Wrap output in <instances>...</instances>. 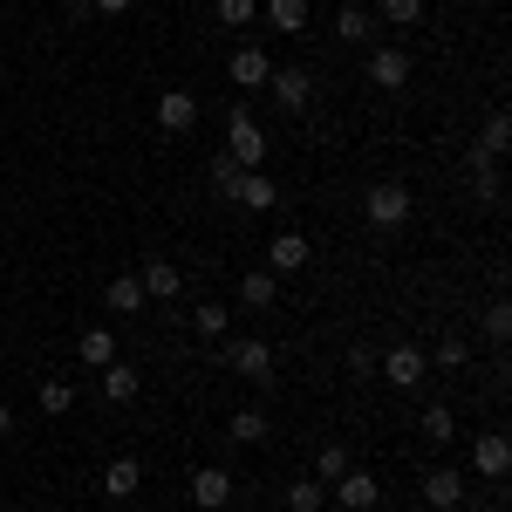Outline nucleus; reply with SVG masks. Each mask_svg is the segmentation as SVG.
I'll return each mask as SVG.
<instances>
[{
  "instance_id": "f257e3e1",
  "label": "nucleus",
  "mask_w": 512,
  "mask_h": 512,
  "mask_svg": "<svg viewBox=\"0 0 512 512\" xmlns=\"http://www.w3.org/2000/svg\"><path fill=\"white\" fill-rule=\"evenodd\" d=\"M410 205H417V198H410V185L383 178V185H369V192H362V219H369L376 233H396V226L410 219Z\"/></svg>"
},
{
  "instance_id": "f03ea898",
  "label": "nucleus",
  "mask_w": 512,
  "mask_h": 512,
  "mask_svg": "<svg viewBox=\"0 0 512 512\" xmlns=\"http://www.w3.org/2000/svg\"><path fill=\"white\" fill-rule=\"evenodd\" d=\"M226 130H233L226 158H233L239 171H260V158H267V130L253 123V110H246V103H233V117H226Z\"/></svg>"
},
{
  "instance_id": "7ed1b4c3",
  "label": "nucleus",
  "mask_w": 512,
  "mask_h": 512,
  "mask_svg": "<svg viewBox=\"0 0 512 512\" xmlns=\"http://www.w3.org/2000/svg\"><path fill=\"white\" fill-rule=\"evenodd\" d=\"M219 362H226L233 376H246L253 390H267V383H274V349H267V342H226Z\"/></svg>"
},
{
  "instance_id": "20e7f679",
  "label": "nucleus",
  "mask_w": 512,
  "mask_h": 512,
  "mask_svg": "<svg viewBox=\"0 0 512 512\" xmlns=\"http://www.w3.org/2000/svg\"><path fill=\"white\" fill-rule=\"evenodd\" d=\"M376 376H390L396 390H417V383L431 376V355L424 349H390L383 362H376Z\"/></svg>"
},
{
  "instance_id": "39448f33",
  "label": "nucleus",
  "mask_w": 512,
  "mask_h": 512,
  "mask_svg": "<svg viewBox=\"0 0 512 512\" xmlns=\"http://www.w3.org/2000/svg\"><path fill=\"white\" fill-rule=\"evenodd\" d=\"M267 89H274L280 110H294V117L315 103V76H308V69H274V76H267Z\"/></svg>"
},
{
  "instance_id": "423d86ee",
  "label": "nucleus",
  "mask_w": 512,
  "mask_h": 512,
  "mask_svg": "<svg viewBox=\"0 0 512 512\" xmlns=\"http://www.w3.org/2000/svg\"><path fill=\"white\" fill-rule=\"evenodd\" d=\"M192 506L198 512H226V506H233V472H219V465L192 472Z\"/></svg>"
},
{
  "instance_id": "0eeeda50",
  "label": "nucleus",
  "mask_w": 512,
  "mask_h": 512,
  "mask_svg": "<svg viewBox=\"0 0 512 512\" xmlns=\"http://www.w3.org/2000/svg\"><path fill=\"white\" fill-rule=\"evenodd\" d=\"M424 506H431V512H458V506H465V472H451V465L424 472Z\"/></svg>"
},
{
  "instance_id": "6e6552de",
  "label": "nucleus",
  "mask_w": 512,
  "mask_h": 512,
  "mask_svg": "<svg viewBox=\"0 0 512 512\" xmlns=\"http://www.w3.org/2000/svg\"><path fill=\"white\" fill-rule=\"evenodd\" d=\"M506 144H512V117H506V110H492V117H485V130H478L472 171H485V164H499V158H506Z\"/></svg>"
},
{
  "instance_id": "1a4fd4ad",
  "label": "nucleus",
  "mask_w": 512,
  "mask_h": 512,
  "mask_svg": "<svg viewBox=\"0 0 512 512\" xmlns=\"http://www.w3.org/2000/svg\"><path fill=\"white\" fill-rule=\"evenodd\" d=\"M376 499H383V485H376L369 472H355V465H349V472L335 478V506H342V512H369Z\"/></svg>"
},
{
  "instance_id": "9d476101",
  "label": "nucleus",
  "mask_w": 512,
  "mask_h": 512,
  "mask_svg": "<svg viewBox=\"0 0 512 512\" xmlns=\"http://www.w3.org/2000/svg\"><path fill=\"white\" fill-rule=\"evenodd\" d=\"M506 465H512V444H506V431H485V437H472V472H478V478H506Z\"/></svg>"
},
{
  "instance_id": "9b49d317",
  "label": "nucleus",
  "mask_w": 512,
  "mask_h": 512,
  "mask_svg": "<svg viewBox=\"0 0 512 512\" xmlns=\"http://www.w3.org/2000/svg\"><path fill=\"white\" fill-rule=\"evenodd\" d=\"M192 123H198V96L192 89H164L158 96V130L178 137V130H192Z\"/></svg>"
},
{
  "instance_id": "f8f14e48",
  "label": "nucleus",
  "mask_w": 512,
  "mask_h": 512,
  "mask_svg": "<svg viewBox=\"0 0 512 512\" xmlns=\"http://www.w3.org/2000/svg\"><path fill=\"white\" fill-rule=\"evenodd\" d=\"M369 82L376 89H403L410 82V48H376L369 55Z\"/></svg>"
},
{
  "instance_id": "ddd939ff",
  "label": "nucleus",
  "mask_w": 512,
  "mask_h": 512,
  "mask_svg": "<svg viewBox=\"0 0 512 512\" xmlns=\"http://www.w3.org/2000/svg\"><path fill=\"white\" fill-rule=\"evenodd\" d=\"M301 267H308V239L280 233L274 246H267V274H301Z\"/></svg>"
},
{
  "instance_id": "4468645a",
  "label": "nucleus",
  "mask_w": 512,
  "mask_h": 512,
  "mask_svg": "<svg viewBox=\"0 0 512 512\" xmlns=\"http://www.w3.org/2000/svg\"><path fill=\"white\" fill-rule=\"evenodd\" d=\"M226 69H233V82H239V89H267V76H274L267 48H239V55L226 62Z\"/></svg>"
},
{
  "instance_id": "2eb2a0df",
  "label": "nucleus",
  "mask_w": 512,
  "mask_h": 512,
  "mask_svg": "<svg viewBox=\"0 0 512 512\" xmlns=\"http://www.w3.org/2000/svg\"><path fill=\"white\" fill-rule=\"evenodd\" d=\"M274 178H267V171H246V178H239L233 185V205H246V212H267V205H274Z\"/></svg>"
},
{
  "instance_id": "dca6fc26",
  "label": "nucleus",
  "mask_w": 512,
  "mask_h": 512,
  "mask_svg": "<svg viewBox=\"0 0 512 512\" xmlns=\"http://www.w3.org/2000/svg\"><path fill=\"white\" fill-rule=\"evenodd\" d=\"M144 294H151V301H171V294H178V287H185V274H178V267H171V260H144Z\"/></svg>"
},
{
  "instance_id": "f3484780",
  "label": "nucleus",
  "mask_w": 512,
  "mask_h": 512,
  "mask_svg": "<svg viewBox=\"0 0 512 512\" xmlns=\"http://www.w3.org/2000/svg\"><path fill=\"white\" fill-rule=\"evenodd\" d=\"M239 301H246V308H274V301H280V274L253 267V274L239 280Z\"/></svg>"
},
{
  "instance_id": "a211bd4d",
  "label": "nucleus",
  "mask_w": 512,
  "mask_h": 512,
  "mask_svg": "<svg viewBox=\"0 0 512 512\" xmlns=\"http://www.w3.org/2000/svg\"><path fill=\"white\" fill-rule=\"evenodd\" d=\"M103 301H110V315H137V308H144V280H137V274H117Z\"/></svg>"
},
{
  "instance_id": "6ab92c4d",
  "label": "nucleus",
  "mask_w": 512,
  "mask_h": 512,
  "mask_svg": "<svg viewBox=\"0 0 512 512\" xmlns=\"http://www.w3.org/2000/svg\"><path fill=\"white\" fill-rule=\"evenodd\" d=\"M137 485H144V465H137V458H117V465L103 472V492H110V499H130Z\"/></svg>"
},
{
  "instance_id": "aec40b11",
  "label": "nucleus",
  "mask_w": 512,
  "mask_h": 512,
  "mask_svg": "<svg viewBox=\"0 0 512 512\" xmlns=\"http://www.w3.org/2000/svg\"><path fill=\"white\" fill-rule=\"evenodd\" d=\"M76 355L89 362V369H103V362H117V342H110V328H82Z\"/></svg>"
},
{
  "instance_id": "412c9836",
  "label": "nucleus",
  "mask_w": 512,
  "mask_h": 512,
  "mask_svg": "<svg viewBox=\"0 0 512 512\" xmlns=\"http://www.w3.org/2000/svg\"><path fill=\"white\" fill-rule=\"evenodd\" d=\"M267 21H274L280 35H301L308 28V0H267Z\"/></svg>"
},
{
  "instance_id": "4be33fe9",
  "label": "nucleus",
  "mask_w": 512,
  "mask_h": 512,
  "mask_svg": "<svg viewBox=\"0 0 512 512\" xmlns=\"http://www.w3.org/2000/svg\"><path fill=\"white\" fill-rule=\"evenodd\" d=\"M103 390H110V403H130V396H137V369H123V362H103Z\"/></svg>"
},
{
  "instance_id": "5701e85b",
  "label": "nucleus",
  "mask_w": 512,
  "mask_h": 512,
  "mask_svg": "<svg viewBox=\"0 0 512 512\" xmlns=\"http://www.w3.org/2000/svg\"><path fill=\"white\" fill-rule=\"evenodd\" d=\"M321 506H328V485H321V478H301V485L287 492V512H321Z\"/></svg>"
},
{
  "instance_id": "b1692460",
  "label": "nucleus",
  "mask_w": 512,
  "mask_h": 512,
  "mask_svg": "<svg viewBox=\"0 0 512 512\" xmlns=\"http://www.w3.org/2000/svg\"><path fill=\"white\" fill-rule=\"evenodd\" d=\"M424 437H431V444H451V437H458V417H451L444 403H431V410H424Z\"/></svg>"
},
{
  "instance_id": "393cba45",
  "label": "nucleus",
  "mask_w": 512,
  "mask_h": 512,
  "mask_svg": "<svg viewBox=\"0 0 512 512\" xmlns=\"http://www.w3.org/2000/svg\"><path fill=\"white\" fill-rule=\"evenodd\" d=\"M226 431H233V444H260V437H267V417H260V410H239Z\"/></svg>"
},
{
  "instance_id": "a878e982",
  "label": "nucleus",
  "mask_w": 512,
  "mask_h": 512,
  "mask_svg": "<svg viewBox=\"0 0 512 512\" xmlns=\"http://www.w3.org/2000/svg\"><path fill=\"white\" fill-rule=\"evenodd\" d=\"M239 178H246V171H239V164L226 158V151H219V158H212V192H219V198H233V185H239Z\"/></svg>"
},
{
  "instance_id": "bb28decb",
  "label": "nucleus",
  "mask_w": 512,
  "mask_h": 512,
  "mask_svg": "<svg viewBox=\"0 0 512 512\" xmlns=\"http://www.w3.org/2000/svg\"><path fill=\"white\" fill-rule=\"evenodd\" d=\"M335 35L342 41H369V14H362V7H342V14H335Z\"/></svg>"
},
{
  "instance_id": "cd10ccee",
  "label": "nucleus",
  "mask_w": 512,
  "mask_h": 512,
  "mask_svg": "<svg viewBox=\"0 0 512 512\" xmlns=\"http://www.w3.org/2000/svg\"><path fill=\"white\" fill-rule=\"evenodd\" d=\"M69 403H76V390H69L62 376H55V383H41V410H48V417H62Z\"/></svg>"
},
{
  "instance_id": "c85d7f7f",
  "label": "nucleus",
  "mask_w": 512,
  "mask_h": 512,
  "mask_svg": "<svg viewBox=\"0 0 512 512\" xmlns=\"http://www.w3.org/2000/svg\"><path fill=\"white\" fill-rule=\"evenodd\" d=\"M349 472V451L342 444H321V458H315V478H342Z\"/></svg>"
},
{
  "instance_id": "c756f323",
  "label": "nucleus",
  "mask_w": 512,
  "mask_h": 512,
  "mask_svg": "<svg viewBox=\"0 0 512 512\" xmlns=\"http://www.w3.org/2000/svg\"><path fill=\"white\" fill-rule=\"evenodd\" d=\"M383 14H390L396 28H417L424 21V0H383Z\"/></svg>"
},
{
  "instance_id": "7c9ffc66",
  "label": "nucleus",
  "mask_w": 512,
  "mask_h": 512,
  "mask_svg": "<svg viewBox=\"0 0 512 512\" xmlns=\"http://www.w3.org/2000/svg\"><path fill=\"white\" fill-rule=\"evenodd\" d=\"M485 335H492V342H506V335H512V308H506V301L485 308Z\"/></svg>"
},
{
  "instance_id": "2f4dec72",
  "label": "nucleus",
  "mask_w": 512,
  "mask_h": 512,
  "mask_svg": "<svg viewBox=\"0 0 512 512\" xmlns=\"http://www.w3.org/2000/svg\"><path fill=\"white\" fill-rule=\"evenodd\" d=\"M226 308H198V335H205V342H219V335H226Z\"/></svg>"
},
{
  "instance_id": "473e14b6",
  "label": "nucleus",
  "mask_w": 512,
  "mask_h": 512,
  "mask_svg": "<svg viewBox=\"0 0 512 512\" xmlns=\"http://www.w3.org/2000/svg\"><path fill=\"white\" fill-rule=\"evenodd\" d=\"M219 21H226V28H246V21H253V0H219Z\"/></svg>"
},
{
  "instance_id": "72a5a7b5",
  "label": "nucleus",
  "mask_w": 512,
  "mask_h": 512,
  "mask_svg": "<svg viewBox=\"0 0 512 512\" xmlns=\"http://www.w3.org/2000/svg\"><path fill=\"white\" fill-rule=\"evenodd\" d=\"M465 355H472V349H465V342H458V335H451V342H444V349H437V362H444V369H465Z\"/></svg>"
},
{
  "instance_id": "f704fd0d",
  "label": "nucleus",
  "mask_w": 512,
  "mask_h": 512,
  "mask_svg": "<svg viewBox=\"0 0 512 512\" xmlns=\"http://www.w3.org/2000/svg\"><path fill=\"white\" fill-rule=\"evenodd\" d=\"M478 198H485V205H499V171H492V164L478 171Z\"/></svg>"
},
{
  "instance_id": "c9c22d12",
  "label": "nucleus",
  "mask_w": 512,
  "mask_h": 512,
  "mask_svg": "<svg viewBox=\"0 0 512 512\" xmlns=\"http://www.w3.org/2000/svg\"><path fill=\"white\" fill-rule=\"evenodd\" d=\"M89 7H96V14H123L130 0H89Z\"/></svg>"
},
{
  "instance_id": "e433bc0d",
  "label": "nucleus",
  "mask_w": 512,
  "mask_h": 512,
  "mask_svg": "<svg viewBox=\"0 0 512 512\" xmlns=\"http://www.w3.org/2000/svg\"><path fill=\"white\" fill-rule=\"evenodd\" d=\"M7 431H14V417H7V403H0V437H7Z\"/></svg>"
}]
</instances>
